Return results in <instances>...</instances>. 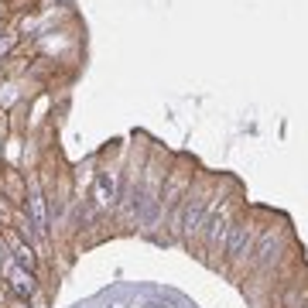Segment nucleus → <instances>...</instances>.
<instances>
[{
    "instance_id": "nucleus-1",
    "label": "nucleus",
    "mask_w": 308,
    "mask_h": 308,
    "mask_svg": "<svg viewBox=\"0 0 308 308\" xmlns=\"http://www.w3.org/2000/svg\"><path fill=\"white\" fill-rule=\"evenodd\" d=\"M253 236H257V230H253V223L250 219H233V226H230V236H226V260H230V267H240L247 257H250L253 250Z\"/></svg>"
},
{
    "instance_id": "nucleus-2",
    "label": "nucleus",
    "mask_w": 308,
    "mask_h": 308,
    "mask_svg": "<svg viewBox=\"0 0 308 308\" xmlns=\"http://www.w3.org/2000/svg\"><path fill=\"white\" fill-rule=\"evenodd\" d=\"M233 212H236V202L230 199V202L216 212L212 219L202 223V226H209V230H206V250L212 253V260H216V253L226 247V236H230V226H233Z\"/></svg>"
},
{
    "instance_id": "nucleus-3",
    "label": "nucleus",
    "mask_w": 308,
    "mask_h": 308,
    "mask_svg": "<svg viewBox=\"0 0 308 308\" xmlns=\"http://www.w3.org/2000/svg\"><path fill=\"white\" fill-rule=\"evenodd\" d=\"M189 189H192V172H189V165H178L175 172H168L161 192H158V202H161L165 209H175V206L189 195Z\"/></svg>"
},
{
    "instance_id": "nucleus-4",
    "label": "nucleus",
    "mask_w": 308,
    "mask_h": 308,
    "mask_svg": "<svg viewBox=\"0 0 308 308\" xmlns=\"http://www.w3.org/2000/svg\"><path fill=\"white\" fill-rule=\"evenodd\" d=\"M281 250H284V233L274 226V230H267L264 236H260V243H257V250H253V257H250L253 270H270L274 264H277Z\"/></svg>"
},
{
    "instance_id": "nucleus-5",
    "label": "nucleus",
    "mask_w": 308,
    "mask_h": 308,
    "mask_svg": "<svg viewBox=\"0 0 308 308\" xmlns=\"http://www.w3.org/2000/svg\"><path fill=\"white\" fill-rule=\"evenodd\" d=\"M7 284H11V291L18 294L21 301H28V298L38 291V277H35V270L21 267V264H11V270H7Z\"/></svg>"
},
{
    "instance_id": "nucleus-6",
    "label": "nucleus",
    "mask_w": 308,
    "mask_h": 308,
    "mask_svg": "<svg viewBox=\"0 0 308 308\" xmlns=\"http://www.w3.org/2000/svg\"><path fill=\"white\" fill-rule=\"evenodd\" d=\"M28 219H31L35 233H48V209H45V195L38 185H31V192H28Z\"/></svg>"
},
{
    "instance_id": "nucleus-7",
    "label": "nucleus",
    "mask_w": 308,
    "mask_h": 308,
    "mask_svg": "<svg viewBox=\"0 0 308 308\" xmlns=\"http://www.w3.org/2000/svg\"><path fill=\"white\" fill-rule=\"evenodd\" d=\"M11 243H14V260H18L21 267L35 270V264H38V257H35V250H31L28 243H18V240H11Z\"/></svg>"
},
{
    "instance_id": "nucleus-8",
    "label": "nucleus",
    "mask_w": 308,
    "mask_h": 308,
    "mask_svg": "<svg viewBox=\"0 0 308 308\" xmlns=\"http://www.w3.org/2000/svg\"><path fill=\"white\" fill-rule=\"evenodd\" d=\"M96 192H99V206H110V202H113V182L106 178V172L96 175Z\"/></svg>"
},
{
    "instance_id": "nucleus-9",
    "label": "nucleus",
    "mask_w": 308,
    "mask_h": 308,
    "mask_svg": "<svg viewBox=\"0 0 308 308\" xmlns=\"http://www.w3.org/2000/svg\"><path fill=\"white\" fill-rule=\"evenodd\" d=\"M147 308H168V301H151Z\"/></svg>"
},
{
    "instance_id": "nucleus-10",
    "label": "nucleus",
    "mask_w": 308,
    "mask_h": 308,
    "mask_svg": "<svg viewBox=\"0 0 308 308\" xmlns=\"http://www.w3.org/2000/svg\"><path fill=\"white\" fill-rule=\"evenodd\" d=\"M305 308H308V301H305Z\"/></svg>"
}]
</instances>
